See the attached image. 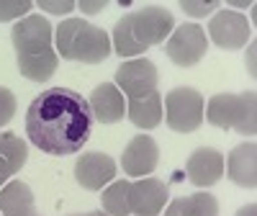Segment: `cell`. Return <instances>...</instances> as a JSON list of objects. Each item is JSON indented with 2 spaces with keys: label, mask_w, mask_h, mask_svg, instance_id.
<instances>
[{
  "label": "cell",
  "mask_w": 257,
  "mask_h": 216,
  "mask_svg": "<svg viewBox=\"0 0 257 216\" xmlns=\"http://www.w3.org/2000/svg\"><path fill=\"white\" fill-rule=\"evenodd\" d=\"M31 216H39V213H31Z\"/></svg>",
  "instance_id": "cell-27"
},
{
  "label": "cell",
  "mask_w": 257,
  "mask_h": 216,
  "mask_svg": "<svg viewBox=\"0 0 257 216\" xmlns=\"http://www.w3.org/2000/svg\"><path fill=\"white\" fill-rule=\"evenodd\" d=\"M11 41L16 49L18 72L26 80L44 82L49 80L59 67V54L52 44V26L41 16H26L21 18L11 31Z\"/></svg>",
  "instance_id": "cell-3"
},
{
  "label": "cell",
  "mask_w": 257,
  "mask_h": 216,
  "mask_svg": "<svg viewBox=\"0 0 257 216\" xmlns=\"http://www.w3.org/2000/svg\"><path fill=\"white\" fill-rule=\"evenodd\" d=\"M173 29H175V18L170 11H165L160 6H144V8L132 11L116 21L113 49L121 59L144 54L147 49L162 44L173 34Z\"/></svg>",
  "instance_id": "cell-4"
},
{
  "label": "cell",
  "mask_w": 257,
  "mask_h": 216,
  "mask_svg": "<svg viewBox=\"0 0 257 216\" xmlns=\"http://www.w3.org/2000/svg\"><path fill=\"white\" fill-rule=\"evenodd\" d=\"M0 213L3 216H31V213H36L31 188L21 180L6 183L0 188Z\"/></svg>",
  "instance_id": "cell-16"
},
{
  "label": "cell",
  "mask_w": 257,
  "mask_h": 216,
  "mask_svg": "<svg viewBox=\"0 0 257 216\" xmlns=\"http://www.w3.org/2000/svg\"><path fill=\"white\" fill-rule=\"evenodd\" d=\"M208 36L216 47L237 52V49L247 47L252 29L247 24V16H242L237 11H219L208 21Z\"/></svg>",
  "instance_id": "cell-10"
},
{
  "label": "cell",
  "mask_w": 257,
  "mask_h": 216,
  "mask_svg": "<svg viewBox=\"0 0 257 216\" xmlns=\"http://www.w3.org/2000/svg\"><path fill=\"white\" fill-rule=\"evenodd\" d=\"M160 162V147L152 137H147V134H139L134 137L132 142H128L123 147V155H121V167L126 175H132V178H144L149 175Z\"/></svg>",
  "instance_id": "cell-11"
},
{
  "label": "cell",
  "mask_w": 257,
  "mask_h": 216,
  "mask_svg": "<svg viewBox=\"0 0 257 216\" xmlns=\"http://www.w3.org/2000/svg\"><path fill=\"white\" fill-rule=\"evenodd\" d=\"M254 213H257V206L254 203H247V206H242L237 211V216H254Z\"/></svg>",
  "instance_id": "cell-24"
},
{
  "label": "cell",
  "mask_w": 257,
  "mask_h": 216,
  "mask_svg": "<svg viewBox=\"0 0 257 216\" xmlns=\"http://www.w3.org/2000/svg\"><path fill=\"white\" fill-rule=\"evenodd\" d=\"M257 155V147L254 142H244L239 147L231 149L229 160H224V167H226V175L231 183H237L239 188H249L254 190L257 185V165H254V157Z\"/></svg>",
  "instance_id": "cell-14"
},
{
  "label": "cell",
  "mask_w": 257,
  "mask_h": 216,
  "mask_svg": "<svg viewBox=\"0 0 257 216\" xmlns=\"http://www.w3.org/2000/svg\"><path fill=\"white\" fill-rule=\"evenodd\" d=\"M34 6L29 3V0H13V3H0V24L3 21H13V18H21L31 11Z\"/></svg>",
  "instance_id": "cell-19"
},
{
  "label": "cell",
  "mask_w": 257,
  "mask_h": 216,
  "mask_svg": "<svg viewBox=\"0 0 257 216\" xmlns=\"http://www.w3.org/2000/svg\"><path fill=\"white\" fill-rule=\"evenodd\" d=\"M157 67L149 59H128L116 70V85L126 93V116L139 129H155L162 121V93Z\"/></svg>",
  "instance_id": "cell-2"
},
{
  "label": "cell",
  "mask_w": 257,
  "mask_h": 216,
  "mask_svg": "<svg viewBox=\"0 0 257 216\" xmlns=\"http://www.w3.org/2000/svg\"><path fill=\"white\" fill-rule=\"evenodd\" d=\"M72 216H108L105 211H90V213H72Z\"/></svg>",
  "instance_id": "cell-26"
},
{
  "label": "cell",
  "mask_w": 257,
  "mask_h": 216,
  "mask_svg": "<svg viewBox=\"0 0 257 216\" xmlns=\"http://www.w3.org/2000/svg\"><path fill=\"white\" fill-rule=\"evenodd\" d=\"M167 201V185L157 178L116 180L103 190L100 203L108 216H157Z\"/></svg>",
  "instance_id": "cell-5"
},
{
  "label": "cell",
  "mask_w": 257,
  "mask_h": 216,
  "mask_svg": "<svg viewBox=\"0 0 257 216\" xmlns=\"http://www.w3.org/2000/svg\"><path fill=\"white\" fill-rule=\"evenodd\" d=\"M57 54L82 64H100L111 54V39L103 29L82 18H67L57 26Z\"/></svg>",
  "instance_id": "cell-6"
},
{
  "label": "cell",
  "mask_w": 257,
  "mask_h": 216,
  "mask_svg": "<svg viewBox=\"0 0 257 216\" xmlns=\"http://www.w3.org/2000/svg\"><path fill=\"white\" fill-rule=\"evenodd\" d=\"M113 178H116V162L108 155L88 152L80 155L75 162V180L85 190H103V185H108Z\"/></svg>",
  "instance_id": "cell-12"
},
{
  "label": "cell",
  "mask_w": 257,
  "mask_h": 216,
  "mask_svg": "<svg viewBox=\"0 0 257 216\" xmlns=\"http://www.w3.org/2000/svg\"><path fill=\"white\" fill-rule=\"evenodd\" d=\"M93 111L88 100L70 88L39 93L26 111V134L44 155L67 157L82 149L93 134Z\"/></svg>",
  "instance_id": "cell-1"
},
{
  "label": "cell",
  "mask_w": 257,
  "mask_h": 216,
  "mask_svg": "<svg viewBox=\"0 0 257 216\" xmlns=\"http://www.w3.org/2000/svg\"><path fill=\"white\" fill-rule=\"evenodd\" d=\"M206 100L196 88H175L165 95V119L173 132L190 134L203 124Z\"/></svg>",
  "instance_id": "cell-8"
},
{
  "label": "cell",
  "mask_w": 257,
  "mask_h": 216,
  "mask_svg": "<svg viewBox=\"0 0 257 216\" xmlns=\"http://www.w3.org/2000/svg\"><path fill=\"white\" fill-rule=\"evenodd\" d=\"M165 216H219V201L211 193H193L170 201Z\"/></svg>",
  "instance_id": "cell-18"
},
{
  "label": "cell",
  "mask_w": 257,
  "mask_h": 216,
  "mask_svg": "<svg viewBox=\"0 0 257 216\" xmlns=\"http://www.w3.org/2000/svg\"><path fill=\"white\" fill-rule=\"evenodd\" d=\"M90 111H93V119H98L100 124H116L126 116V105H123V95L118 93V88L113 82H103L93 90L90 100Z\"/></svg>",
  "instance_id": "cell-15"
},
{
  "label": "cell",
  "mask_w": 257,
  "mask_h": 216,
  "mask_svg": "<svg viewBox=\"0 0 257 216\" xmlns=\"http://www.w3.org/2000/svg\"><path fill=\"white\" fill-rule=\"evenodd\" d=\"M247 62H249V75L254 77V75H257V72H254V41L249 44V57H247Z\"/></svg>",
  "instance_id": "cell-25"
},
{
  "label": "cell",
  "mask_w": 257,
  "mask_h": 216,
  "mask_svg": "<svg viewBox=\"0 0 257 216\" xmlns=\"http://www.w3.org/2000/svg\"><path fill=\"white\" fill-rule=\"evenodd\" d=\"M77 8H80L82 13L93 16V13H100V11H105V0H95V3H88V0H80V3H77Z\"/></svg>",
  "instance_id": "cell-23"
},
{
  "label": "cell",
  "mask_w": 257,
  "mask_h": 216,
  "mask_svg": "<svg viewBox=\"0 0 257 216\" xmlns=\"http://www.w3.org/2000/svg\"><path fill=\"white\" fill-rule=\"evenodd\" d=\"M180 8L188 13V16H193V18H203V16H208L211 11H219V3H213V0H208V3H180Z\"/></svg>",
  "instance_id": "cell-21"
},
{
  "label": "cell",
  "mask_w": 257,
  "mask_h": 216,
  "mask_svg": "<svg viewBox=\"0 0 257 216\" xmlns=\"http://www.w3.org/2000/svg\"><path fill=\"white\" fill-rule=\"evenodd\" d=\"M13 116H16V95L0 85V126L11 124Z\"/></svg>",
  "instance_id": "cell-20"
},
{
  "label": "cell",
  "mask_w": 257,
  "mask_h": 216,
  "mask_svg": "<svg viewBox=\"0 0 257 216\" xmlns=\"http://www.w3.org/2000/svg\"><path fill=\"white\" fill-rule=\"evenodd\" d=\"M203 116L216 129H224V132L234 129L237 134L252 137L257 132V95L254 90L216 93L203 108Z\"/></svg>",
  "instance_id": "cell-7"
},
{
  "label": "cell",
  "mask_w": 257,
  "mask_h": 216,
  "mask_svg": "<svg viewBox=\"0 0 257 216\" xmlns=\"http://www.w3.org/2000/svg\"><path fill=\"white\" fill-rule=\"evenodd\" d=\"M185 172L193 185L208 188L213 183H219L224 175V155L213 147H198L185 162Z\"/></svg>",
  "instance_id": "cell-13"
},
{
  "label": "cell",
  "mask_w": 257,
  "mask_h": 216,
  "mask_svg": "<svg viewBox=\"0 0 257 216\" xmlns=\"http://www.w3.org/2000/svg\"><path fill=\"white\" fill-rule=\"evenodd\" d=\"M29 147L18 134H0V185L26 165Z\"/></svg>",
  "instance_id": "cell-17"
},
{
  "label": "cell",
  "mask_w": 257,
  "mask_h": 216,
  "mask_svg": "<svg viewBox=\"0 0 257 216\" xmlns=\"http://www.w3.org/2000/svg\"><path fill=\"white\" fill-rule=\"evenodd\" d=\"M165 52L170 62L178 64V67H196L208 52L206 31L196 24H183L173 29V34H170L167 44H165Z\"/></svg>",
  "instance_id": "cell-9"
},
{
  "label": "cell",
  "mask_w": 257,
  "mask_h": 216,
  "mask_svg": "<svg viewBox=\"0 0 257 216\" xmlns=\"http://www.w3.org/2000/svg\"><path fill=\"white\" fill-rule=\"evenodd\" d=\"M39 8L41 11H49L54 16H64V13L75 11V3H72V0H62V3H49V0H44V3H39Z\"/></svg>",
  "instance_id": "cell-22"
}]
</instances>
